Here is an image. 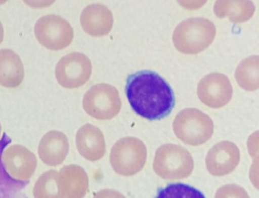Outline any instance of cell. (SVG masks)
Returning a JSON list of instances; mask_svg holds the SVG:
<instances>
[{"label": "cell", "mask_w": 259, "mask_h": 198, "mask_svg": "<svg viewBox=\"0 0 259 198\" xmlns=\"http://www.w3.org/2000/svg\"><path fill=\"white\" fill-rule=\"evenodd\" d=\"M125 90L133 110L150 121L165 118L175 107L171 86L154 72L143 71L130 75Z\"/></svg>", "instance_id": "6da1fadb"}, {"label": "cell", "mask_w": 259, "mask_h": 198, "mask_svg": "<svg viewBox=\"0 0 259 198\" xmlns=\"http://www.w3.org/2000/svg\"><path fill=\"white\" fill-rule=\"evenodd\" d=\"M216 32L215 25L208 19L191 18L176 27L172 41L178 51L185 54H197L213 43Z\"/></svg>", "instance_id": "7a4b0ae2"}, {"label": "cell", "mask_w": 259, "mask_h": 198, "mask_svg": "<svg viewBox=\"0 0 259 198\" xmlns=\"http://www.w3.org/2000/svg\"><path fill=\"white\" fill-rule=\"evenodd\" d=\"M153 167L156 174L163 179L180 180L192 174L194 160L185 148L165 144L156 152Z\"/></svg>", "instance_id": "3957f363"}, {"label": "cell", "mask_w": 259, "mask_h": 198, "mask_svg": "<svg viewBox=\"0 0 259 198\" xmlns=\"http://www.w3.org/2000/svg\"><path fill=\"white\" fill-rule=\"evenodd\" d=\"M177 138L184 143L197 146L209 140L213 133L212 120L197 108H186L178 114L174 122Z\"/></svg>", "instance_id": "277c9868"}, {"label": "cell", "mask_w": 259, "mask_h": 198, "mask_svg": "<svg viewBox=\"0 0 259 198\" xmlns=\"http://www.w3.org/2000/svg\"><path fill=\"white\" fill-rule=\"evenodd\" d=\"M147 150L143 141L127 137L116 142L111 150L110 161L117 174L132 176L144 168Z\"/></svg>", "instance_id": "5b68a950"}, {"label": "cell", "mask_w": 259, "mask_h": 198, "mask_svg": "<svg viewBox=\"0 0 259 198\" xmlns=\"http://www.w3.org/2000/svg\"><path fill=\"white\" fill-rule=\"evenodd\" d=\"M83 110L89 116L99 120H110L121 109L119 92L113 86L100 83L93 86L83 96Z\"/></svg>", "instance_id": "8992f818"}, {"label": "cell", "mask_w": 259, "mask_h": 198, "mask_svg": "<svg viewBox=\"0 0 259 198\" xmlns=\"http://www.w3.org/2000/svg\"><path fill=\"white\" fill-rule=\"evenodd\" d=\"M35 35L47 49L60 51L68 47L74 38L70 24L61 17L51 15L41 17L36 22Z\"/></svg>", "instance_id": "52a82bcc"}, {"label": "cell", "mask_w": 259, "mask_h": 198, "mask_svg": "<svg viewBox=\"0 0 259 198\" xmlns=\"http://www.w3.org/2000/svg\"><path fill=\"white\" fill-rule=\"evenodd\" d=\"M93 66L82 53L75 52L61 58L56 65L55 77L59 85L66 89H76L90 79Z\"/></svg>", "instance_id": "ba28073f"}, {"label": "cell", "mask_w": 259, "mask_h": 198, "mask_svg": "<svg viewBox=\"0 0 259 198\" xmlns=\"http://www.w3.org/2000/svg\"><path fill=\"white\" fill-rule=\"evenodd\" d=\"M197 95L200 101L212 108L227 105L232 98L233 88L229 79L224 74L211 73L200 81Z\"/></svg>", "instance_id": "9c48e42d"}, {"label": "cell", "mask_w": 259, "mask_h": 198, "mask_svg": "<svg viewBox=\"0 0 259 198\" xmlns=\"http://www.w3.org/2000/svg\"><path fill=\"white\" fill-rule=\"evenodd\" d=\"M2 161L8 174L19 181L30 179L37 166L35 155L20 145L8 147L3 153Z\"/></svg>", "instance_id": "30bf717a"}, {"label": "cell", "mask_w": 259, "mask_h": 198, "mask_svg": "<svg viewBox=\"0 0 259 198\" xmlns=\"http://www.w3.org/2000/svg\"><path fill=\"white\" fill-rule=\"evenodd\" d=\"M240 152L236 145L230 141L217 144L209 150L205 159L208 171L214 176L230 174L238 166Z\"/></svg>", "instance_id": "8fae6325"}, {"label": "cell", "mask_w": 259, "mask_h": 198, "mask_svg": "<svg viewBox=\"0 0 259 198\" xmlns=\"http://www.w3.org/2000/svg\"><path fill=\"white\" fill-rule=\"evenodd\" d=\"M80 25L88 35L102 37L109 34L112 30L114 19L112 13L101 4L88 5L80 17Z\"/></svg>", "instance_id": "7c38bea8"}, {"label": "cell", "mask_w": 259, "mask_h": 198, "mask_svg": "<svg viewBox=\"0 0 259 198\" xmlns=\"http://www.w3.org/2000/svg\"><path fill=\"white\" fill-rule=\"evenodd\" d=\"M69 150L68 139L65 134L58 130H51L41 139L38 154L46 165L56 167L65 161Z\"/></svg>", "instance_id": "4fadbf2b"}, {"label": "cell", "mask_w": 259, "mask_h": 198, "mask_svg": "<svg viewBox=\"0 0 259 198\" xmlns=\"http://www.w3.org/2000/svg\"><path fill=\"white\" fill-rule=\"evenodd\" d=\"M76 144L79 154L88 161H99L105 154L104 136L96 125L86 124L80 127L76 134Z\"/></svg>", "instance_id": "5bb4252c"}, {"label": "cell", "mask_w": 259, "mask_h": 198, "mask_svg": "<svg viewBox=\"0 0 259 198\" xmlns=\"http://www.w3.org/2000/svg\"><path fill=\"white\" fill-rule=\"evenodd\" d=\"M60 197H83L89 189L87 173L81 167L68 165L58 172Z\"/></svg>", "instance_id": "9a60e30c"}, {"label": "cell", "mask_w": 259, "mask_h": 198, "mask_svg": "<svg viewBox=\"0 0 259 198\" xmlns=\"http://www.w3.org/2000/svg\"><path fill=\"white\" fill-rule=\"evenodd\" d=\"M24 68L20 57L9 49L0 50V85L14 89L24 79Z\"/></svg>", "instance_id": "2e32d148"}, {"label": "cell", "mask_w": 259, "mask_h": 198, "mask_svg": "<svg viewBox=\"0 0 259 198\" xmlns=\"http://www.w3.org/2000/svg\"><path fill=\"white\" fill-rule=\"evenodd\" d=\"M255 11V5L251 0H217L213 7L217 18L228 17L230 22L235 24L248 21Z\"/></svg>", "instance_id": "e0dca14e"}, {"label": "cell", "mask_w": 259, "mask_h": 198, "mask_svg": "<svg viewBox=\"0 0 259 198\" xmlns=\"http://www.w3.org/2000/svg\"><path fill=\"white\" fill-rule=\"evenodd\" d=\"M236 82L241 87L247 91L258 89V56L246 58L239 64L235 72Z\"/></svg>", "instance_id": "ac0fdd59"}, {"label": "cell", "mask_w": 259, "mask_h": 198, "mask_svg": "<svg viewBox=\"0 0 259 198\" xmlns=\"http://www.w3.org/2000/svg\"><path fill=\"white\" fill-rule=\"evenodd\" d=\"M58 172L55 170L47 171L36 182L33 189L35 197H60L58 188Z\"/></svg>", "instance_id": "d6986e66"}, {"label": "cell", "mask_w": 259, "mask_h": 198, "mask_svg": "<svg viewBox=\"0 0 259 198\" xmlns=\"http://www.w3.org/2000/svg\"><path fill=\"white\" fill-rule=\"evenodd\" d=\"M208 0H177L178 4L189 11L197 10L204 7Z\"/></svg>", "instance_id": "ffe728a7"}, {"label": "cell", "mask_w": 259, "mask_h": 198, "mask_svg": "<svg viewBox=\"0 0 259 198\" xmlns=\"http://www.w3.org/2000/svg\"><path fill=\"white\" fill-rule=\"evenodd\" d=\"M25 4L35 9H42L49 8L56 2V0H23Z\"/></svg>", "instance_id": "44dd1931"}, {"label": "cell", "mask_w": 259, "mask_h": 198, "mask_svg": "<svg viewBox=\"0 0 259 198\" xmlns=\"http://www.w3.org/2000/svg\"><path fill=\"white\" fill-rule=\"evenodd\" d=\"M4 26L2 24V22H0V44L2 43V41H4Z\"/></svg>", "instance_id": "7402d4cb"}, {"label": "cell", "mask_w": 259, "mask_h": 198, "mask_svg": "<svg viewBox=\"0 0 259 198\" xmlns=\"http://www.w3.org/2000/svg\"><path fill=\"white\" fill-rule=\"evenodd\" d=\"M8 1V0H0V5H2L5 4V3H7Z\"/></svg>", "instance_id": "603a6c76"}, {"label": "cell", "mask_w": 259, "mask_h": 198, "mask_svg": "<svg viewBox=\"0 0 259 198\" xmlns=\"http://www.w3.org/2000/svg\"><path fill=\"white\" fill-rule=\"evenodd\" d=\"M2 133V127L1 123H0V139H1Z\"/></svg>", "instance_id": "cb8c5ba5"}]
</instances>
